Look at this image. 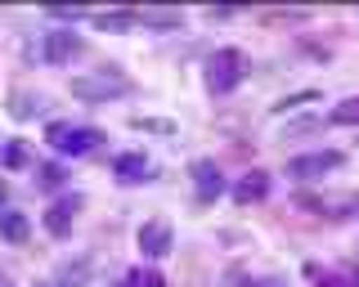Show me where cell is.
<instances>
[{
  "mask_svg": "<svg viewBox=\"0 0 359 287\" xmlns=\"http://www.w3.org/2000/svg\"><path fill=\"white\" fill-rule=\"evenodd\" d=\"M121 94H130V81L117 68L72 76V99H81V104H108V99H121Z\"/></svg>",
  "mask_w": 359,
  "mask_h": 287,
  "instance_id": "obj_1",
  "label": "cell"
},
{
  "mask_svg": "<svg viewBox=\"0 0 359 287\" xmlns=\"http://www.w3.org/2000/svg\"><path fill=\"white\" fill-rule=\"evenodd\" d=\"M45 144H50L54 153H63V158H86V153H95L104 135H99L95 126H72V121H54L50 130H45Z\"/></svg>",
  "mask_w": 359,
  "mask_h": 287,
  "instance_id": "obj_2",
  "label": "cell"
},
{
  "mask_svg": "<svg viewBox=\"0 0 359 287\" xmlns=\"http://www.w3.org/2000/svg\"><path fill=\"white\" fill-rule=\"evenodd\" d=\"M243 76H247V59H243V50H216V54L207 59V90H211V94H229V90H238Z\"/></svg>",
  "mask_w": 359,
  "mask_h": 287,
  "instance_id": "obj_3",
  "label": "cell"
},
{
  "mask_svg": "<svg viewBox=\"0 0 359 287\" xmlns=\"http://www.w3.org/2000/svg\"><path fill=\"white\" fill-rule=\"evenodd\" d=\"M341 162H346V158H341L337 148L306 153V158H292V162H287V175H292V180H323V175H328V171H337Z\"/></svg>",
  "mask_w": 359,
  "mask_h": 287,
  "instance_id": "obj_4",
  "label": "cell"
},
{
  "mask_svg": "<svg viewBox=\"0 0 359 287\" xmlns=\"http://www.w3.org/2000/svg\"><path fill=\"white\" fill-rule=\"evenodd\" d=\"M76 211H81V193H63L59 202H50V211H45V234L67 238L72 225H76Z\"/></svg>",
  "mask_w": 359,
  "mask_h": 287,
  "instance_id": "obj_5",
  "label": "cell"
},
{
  "mask_svg": "<svg viewBox=\"0 0 359 287\" xmlns=\"http://www.w3.org/2000/svg\"><path fill=\"white\" fill-rule=\"evenodd\" d=\"M135 242H140V251H144L149 260H162V256H171L175 234H171V225H166V220H149V225H140Z\"/></svg>",
  "mask_w": 359,
  "mask_h": 287,
  "instance_id": "obj_6",
  "label": "cell"
},
{
  "mask_svg": "<svg viewBox=\"0 0 359 287\" xmlns=\"http://www.w3.org/2000/svg\"><path fill=\"white\" fill-rule=\"evenodd\" d=\"M189 175H194V193H198V202H216V197L224 193V175L220 167L211 158H198L194 167H189Z\"/></svg>",
  "mask_w": 359,
  "mask_h": 287,
  "instance_id": "obj_7",
  "label": "cell"
},
{
  "mask_svg": "<svg viewBox=\"0 0 359 287\" xmlns=\"http://www.w3.org/2000/svg\"><path fill=\"white\" fill-rule=\"evenodd\" d=\"M41 54H45V63H54V68H63V63H72L76 54H81V41L72 36V31H50L45 36V46H41Z\"/></svg>",
  "mask_w": 359,
  "mask_h": 287,
  "instance_id": "obj_8",
  "label": "cell"
},
{
  "mask_svg": "<svg viewBox=\"0 0 359 287\" xmlns=\"http://www.w3.org/2000/svg\"><path fill=\"white\" fill-rule=\"evenodd\" d=\"M112 171H117L121 184H144V180H153V162L144 158V153H121V158L112 162Z\"/></svg>",
  "mask_w": 359,
  "mask_h": 287,
  "instance_id": "obj_9",
  "label": "cell"
},
{
  "mask_svg": "<svg viewBox=\"0 0 359 287\" xmlns=\"http://www.w3.org/2000/svg\"><path fill=\"white\" fill-rule=\"evenodd\" d=\"M269 193V175L265 171H247L238 184H233V202L238 206H252V202H261V197Z\"/></svg>",
  "mask_w": 359,
  "mask_h": 287,
  "instance_id": "obj_10",
  "label": "cell"
},
{
  "mask_svg": "<svg viewBox=\"0 0 359 287\" xmlns=\"http://www.w3.org/2000/svg\"><path fill=\"white\" fill-rule=\"evenodd\" d=\"M27 234H32V225H27V216L22 211H0V238L5 242H27Z\"/></svg>",
  "mask_w": 359,
  "mask_h": 287,
  "instance_id": "obj_11",
  "label": "cell"
},
{
  "mask_svg": "<svg viewBox=\"0 0 359 287\" xmlns=\"http://www.w3.org/2000/svg\"><path fill=\"white\" fill-rule=\"evenodd\" d=\"M135 23L157 27V31H171V27L184 23V14H180V9H144V14H135Z\"/></svg>",
  "mask_w": 359,
  "mask_h": 287,
  "instance_id": "obj_12",
  "label": "cell"
},
{
  "mask_svg": "<svg viewBox=\"0 0 359 287\" xmlns=\"http://www.w3.org/2000/svg\"><path fill=\"white\" fill-rule=\"evenodd\" d=\"M41 108H45L41 94H27V90H14V94H9V117H14V121H32Z\"/></svg>",
  "mask_w": 359,
  "mask_h": 287,
  "instance_id": "obj_13",
  "label": "cell"
},
{
  "mask_svg": "<svg viewBox=\"0 0 359 287\" xmlns=\"http://www.w3.org/2000/svg\"><path fill=\"white\" fill-rule=\"evenodd\" d=\"M27 162H32V153H27V144H22V139H9L5 148H0V167L18 171V167H27Z\"/></svg>",
  "mask_w": 359,
  "mask_h": 287,
  "instance_id": "obj_14",
  "label": "cell"
},
{
  "mask_svg": "<svg viewBox=\"0 0 359 287\" xmlns=\"http://www.w3.org/2000/svg\"><path fill=\"white\" fill-rule=\"evenodd\" d=\"M332 126H359V99H341V104L328 113Z\"/></svg>",
  "mask_w": 359,
  "mask_h": 287,
  "instance_id": "obj_15",
  "label": "cell"
},
{
  "mask_svg": "<svg viewBox=\"0 0 359 287\" xmlns=\"http://www.w3.org/2000/svg\"><path fill=\"white\" fill-rule=\"evenodd\" d=\"M95 23L104 31H126V27H135V14L130 9H112V14H95Z\"/></svg>",
  "mask_w": 359,
  "mask_h": 287,
  "instance_id": "obj_16",
  "label": "cell"
},
{
  "mask_svg": "<svg viewBox=\"0 0 359 287\" xmlns=\"http://www.w3.org/2000/svg\"><path fill=\"white\" fill-rule=\"evenodd\" d=\"M63 180H67V171L59 167V162H45V167H36V189H59Z\"/></svg>",
  "mask_w": 359,
  "mask_h": 287,
  "instance_id": "obj_17",
  "label": "cell"
},
{
  "mask_svg": "<svg viewBox=\"0 0 359 287\" xmlns=\"http://www.w3.org/2000/svg\"><path fill=\"white\" fill-rule=\"evenodd\" d=\"M121 287H166V279L153 274V270H130L126 279H121Z\"/></svg>",
  "mask_w": 359,
  "mask_h": 287,
  "instance_id": "obj_18",
  "label": "cell"
},
{
  "mask_svg": "<svg viewBox=\"0 0 359 287\" xmlns=\"http://www.w3.org/2000/svg\"><path fill=\"white\" fill-rule=\"evenodd\" d=\"M306 274H310V279H314V287H341V279H337V274H323L319 265H310Z\"/></svg>",
  "mask_w": 359,
  "mask_h": 287,
  "instance_id": "obj_19",
  "label": "cell"
},
{
  "mask_svg": "<svg viewBox=\"0 0 359 287\" xmlns=\"http://www.w3.org/2000/svg\"><path fill=\"white\" fill-rule=\"evenodd\" d=\"M135 130H162V135H171V121H144V117H135Z\"/></svg>",
  "mask_w": 359,
  "mask_h": 287,
  "instance_id": "obj_20",
  "label": "cell"
},
{
  "mask_svg": "<svg viewBox=\"0 0 359 287\" xmlns=\"http://www.w3.org/2000/svg\"><path fill=\"white\" fill-rule=\"evenodd\" d=\"M50 18H59V23H76V18H86V9H50Z\"/></svg>",
  "mask_w": 359,
  "mask_h": 287,
  "instance_id": "obj_21",
  "label": "cell"
},
{
  "mask_svg": "<svg viewBox=\"0 0 359 287\" xmlns=\"http://www.w3.org/2000/svg\"><path fill=\"white\" fill-rule=\"evenodd\" d=\"M90 274V265H63V279H72V283H81Z\"/></svg>",
  "mask_w": 359,
  "mask_h": 287,
  "instance_id": "obj_22",
  "label": "cell"
},
{
  "mask_svg": "<svg viewBox=\"0 0 359 287\" xmlns=\"http://www.w3.org/2000/svg\"><path fill=\"white\" fill-rule=\"evenodd\" d=\"M247 287H283V283H278V279H252Z\"/></svg>",
  "mask_w": 359,
  "mask_h": 287,
  "instance_id": "obj_23",
  "label": "cell"
},
{
  "mask_svg": "<svg viewBox=\"0 0 359 287\" xmlns=\"http://www.w3.org/2000/svg\"><path fill=\"white\" fill-rule=\"evenodd\" d=\"M5 202H9V184L0 180V206H5Z\"/></svg>",
  "mask_w": 359,
  "mask_h": 287,
  "instance_id": "obj_24",
  "label": "cell"
},
{
  "mask_svg": "<svg viewBox=\"0 0 359 287\" xmlns=\"http://www.w3.org/2000/svg\"><path fill=\"white\" fill-rule=\"evenodd\" d=\"M0 287H14V283H9V274H5V270H0Z\"/></svg>",
  "mask_w": 359,
  "mask_h": 287,
  "instance_id": "obj_25",
  "label": "cell"
}]
</instances>
